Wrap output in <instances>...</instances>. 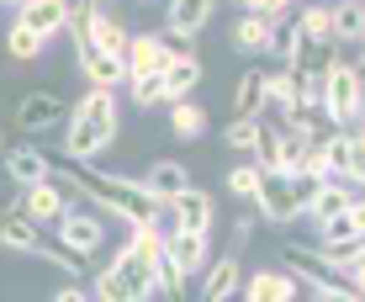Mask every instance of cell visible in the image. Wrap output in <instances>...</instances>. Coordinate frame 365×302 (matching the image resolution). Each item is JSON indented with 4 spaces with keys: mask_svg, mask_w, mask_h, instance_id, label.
<instances>
[{
    "mask_svg": "<svg viewBox=\"0 0 365 302\" xmlns=\"http://www.w3.org/2000/svg\"><path fill=\"white\" fill-rule=\"evenodd\" d=\"M270 37H275L270 16H259V11H233V27H228L233 54H270Z\"/></svg>",
    "mask_w": 365,
    "mask_h": 302,
    "instance_id": "obj_20",
    "label": "cell"
},
{
    "mask_svg": "<svg viewBox=\"0 0 365 302\" xmlns=\"http://www.w3.org/2000/svg\"><path fill=\"white\" fill-rule=\"evenodd\" d=\"M212 128V117H207V106H201L196 96H185V101H175L170 106V133L180 138V144H201Z\"/></svg>",
    "mask_w": 365,
    "mask_h": 302,
    "instance_id": "obj_24",
    "label": "cell"
},
{
    "mask_svg": "<svg viewBox=\"0 0 365 302\" xmlns=\"http://www.w3.org/2000/svg\"><path fill=\"white\" fill-rule=\"evenodd\" d=\"M334 59H339V43H329V37H302V48L292 59V74L297 80H323Z\"/></svg>",
    "mask_w": 365,
    "mask_h": 302,
    "instance_id": "obj_23",
    "label": "cell"
},
{
    "mask_svg": "<svg viewBox=\"0 0 365 302\" xmlns=\"http://www.w3.org/2000/svg\"><path fill=\"white\" fill-rule=\"evenodd\" d=\"M344 186H355V191L365 196V138L349 133V170H344Z\"/></svg>",
    "mask_w": 365,
    "mask_h": 302,
    "instance_id": "obj_33",
    "label": "cell"
},
{
    "mask_svg": "<svg viewBox=\"0 0 365 302\" xmlns=\"http://www.w3.org/2000/svg\"><path fill=\"white\" fill-rule=\"evenodd\" d=\"M170 54H175V43L165 32H133L128 37V54H122V64H128V85L133 80H154V74L170 64Z\"/></svg>",
    "mask_w": 365,
    "mask_h": 302,
    "instance_id": "obj_10",
    "label": "cell"
},
{
    "mask_svg": "<svg viewBox=\"0 0 365 302\" xmlns=\"http://www.w3.org/2000/svg\"><path fill=\"white\" fill-rule=\"evenodd\" d=\"M53 228H58V244L74 249L80 260H91V255H101V249H106V223L96 218V207H91V212H85V207H69Z\"/></svg>",
    "mask_w": 365,
    "mask_h": 302,
    "instance_id": "obj_8",
    "label": "cell"
},
{
    "mask_svg": "<svg viewBox=\"0 0 365 302\" xmlns=\"http://www.w3.org/2000/svg\"><path fill=\"white\" fill-rule=\"evenodd\" d=\"M16 21L27 32H37L43 43H53L58 32H69V0H21Z\"/></svg>",
    "mask_w": 365,
    "mask_h": 302,
    "instance_id": "obj_17",
    "label": "cell"
},
{
    "mask_svg": "<svg viewBox=\"0 0 365 302\" xmlns=\"http://www.w3.org/2000/svg\"><path fill=\"white\" fill-rule=\"evenodd\" d=\"M365 101V69L349 59H334L323 74V122L329 128H355V111Z\"/></svg>",
    "mask_w": 365,
    "mask_h": 302,
    "instance_id": "obj_4",
    "label": "cell"
},
{
    "mask_svg": "<svg viewBox=\"0 0 365 302\" xmlns=\"http://www.w3.org/2000/svg\"><path fill=\"white\" fill-rule=\"evenodd\" d=\"M43 48H48V43H43L37 32H27L21 21H11V27H6V59H11V64H32Z\"/></svg>",
    "mask_w": 365,
    "mask_h": 302,
    "instance_id": "obj_28",
    "label": "cell"
},
{
    "mask_svg": "<svg viewBox=\"0 0 365 302\" xmlns=\"http://www.w3.org/2000/svg\"><path fill=\"white\" fill-rule=\"evenodd\" d=\"M165 249H170V266L180 271V281L191 286L212 260V233H185V228H170L165 233Z\"/></svg>",
    "mask_w": 365,
    "mask_h": 302,
    "instance_id": "obj_13",
    "label": "cell"
},
{
    "mask_svg": "<svg viewBox=\"0 0 365 302\" xmlns=\"http://www.w3.org/2000/svg\"><path fill=\"white\" fill-rule=\"evenodd\" d=\"M249 207H255V218L270 223V228H292V223L302 218V196H297V186H292L286 170H265L259 175V191H255Z\"/></svg>",
    "mask_w": 365,
    "mask_h": 302,
    "instance_id": "obj_5",
    "label": "cell"
},
{
    "mask_svg": "<svg viewBox=\"0 0 365 302\" xmlns=\"http://www.w3.org/2000/svg\"><path fill=\"white\" fill-rule=\"evenodd\" d=\"M329 11H334V6H323V0H312V6H302V16H297L302 37H329ZM329 43H334V37H329Z\"/></svg>",
    "mask_w": 365,
    "mask_h": 302,
    "instance_id": "obj_32",
    "label": "cell"
},
{
    "mask_svg": "<svg viewBox=\"0 0 365 302\" xmlns=\"http://www.w3.org/2000/svg\"><path fill=\"white\" fill-rule=\"evenodd\" d=\"M0 165H6V181L16 186H37V181H48V175H53V159L43 154V149L37 144H16V149H6V154H0Z\"/></svg>",
    "mask_w": 365,
    "mask_h": 302,
    "instance_id": "obj_19",
    "label": "cell"
},
{
    "mask_svg": "<svg viewBox=\"0 0 365 302\" xmlns=\"http://www.w3.org/2000/svg\"><path fill=\"white\" fill-rule=\"evenodd\" d=\"M233 117L244 122H259L265 117V69H244L233 85Z\"/></svg>",
    "mask_w": 365,
    "mask_h": 302,
    "instance_id": "obj_25",
    "label": "cell"
},
{
    "mask_svg": "<svg viewBox=\"0 0 365 302\" xmlns=\"http://www.w3.org/2000/svg\"><path fill=\"white\" fill-rule=\"evenodd\" d=\"M48 302H96V297H91V292H80V281H64Z\"/></svg>",
    "mask_w": 365,
    "mask_h": 302,
    "instance_id": "obj_36",
    "label": "cell"
},
{
    "mask_svg": "<svg viewBox=\"0 0 365 302\" xmlns=\"http://www.w3.org/2000/svg\"><path fill=\"white\" fill-rule=\"evenodd\" d=\"M159 249H165V228L159 223L128 228V244L111 255V266L96 271L91 297L96 302H154L159 297V286H154V255Z\"/></svg>",
    "mask_w": 365,
    "mask_h": 302,
    "instance_id": "obj_1",
    "label": "cell"
},
{
    "mask_svg": "<svg viewBox=\"0 0 365 302\" xmlns=\"http://www.w3.org/2000/svg\"><path fill=\"white\" fill-rule=\"evenodd\" d=\"M133 106L138 111H154L159 106V74H154V80H133Z\"/></svg>",
    "mask_w": 365,
    "mask_h": 302,
    "instance_id": "obj_35",
    "label": "cell"
},
{
    "mask_svg": "<svg viewBox=\"0 0 365 302\" xmlns=\"http://www.w3.org/2000/svg\"><path fill=\"white\" fill-rule=\"evenodd\" d=\"M201 74H207V64H201L196 54H185V48H175V54H170V64L159 69V106H175V101L196 96Z\"/></svg>",
    "mask_w": 365,
    "mask_h": 302,
    "instance_id": "obj_12",
    "label": "cell"
},
{
    "mask_svg": "<svg viewBox=\"0 0 365 302\" xmlns=\"http://www.w3.org/2000/svg\"><path fill=\"white\" fill-rule=\"evenodd\" d=\"M217 16V0H165V37L170 43H196Z\"/></svg>",
    "mask_w": 365,
    "mask_h": 302,
    "instance_id": "obj_11",
    "label": "cell"
},
{
    "mask_svg": "<svg viewBox=\"0 0 365 302\" xmlns=\"http://www.w3.org/2000/svg\"><path fill=\"white\" fill-rule=\"evenodd\" d=\"M259 175H265V170H259L255 159H238V165H233L228 175H222V186H228V196H233V201H255V191H259Z\"/></svg>",
    "mask_w": 365,
    "mask_h": 302,
    "instance_id": "obj_29",
    "label": "cell"
},
{
    "mask_svg": "<svg viewBox=\"0 0 365 302\" xmlns=\"http://www.w3.org/2000/svg\"><path fill=\"white\" fill-rule=\"evenodd\" d=\"M96 6H106V0H96Z\"/></svg>",
    "mask_w": 365,
    "mask_h": 302,
    "instance_id": "obj_42",
    "label": "cell"
},
{
    "mask_svg": "<svg viewBox=\"0 0 365 302\" xmlns=\"http://www.w3.org/2000/svg\"><path fill=\"white\" fill-rule=\"evenodd\" d=\"M170 207V223L185 233H212V223H217V201H212V191H201V186H191V191H180L175 201H165Z\"/></svg>",
    "mask_w": 365,
    "mask_h": 302,
    "instance_id": "obj_16",
    "label": "cell"
},
{
    "mask_svg": "<svg viewBox=\"0 0 365 302\" xmlns=\"http://www.w3.org/2000/svg\"><path fill=\"white\" fill-rule=\"evenodd\" d=\"M138 186H143V191L154 196L159 207H165V201H175L180 191H191L196 181H191V170H185L180 159H154V165H148L143 175H138Z\"/></svg>",
    "mask_w": 365,
    "mask_h": 302,
    "instance_id": "obj_18",
    "label": "cell"
},
{
    "mask_svg": "<svg viewBox=\"0 0 365 302\" xmlns=\"http://www.w3.org/2000/svg\"><path fill=\"white\" fill-rule=\"evenodd\" d=\"M32 255H37V260H48L53 271H64L69 281H80V276H85V260L74 255V249H64V244H37Z\"/></svg>",
    "mask_w": 365,
    "mask_h": 302,
    "instance_id": "obj_31",
    "label": "cell"
},
{
    "mask_svg": "<svg viewBox=\"0 0 365 302\" xmlns=\"http://www.w3.org/2000/svg\"><path fill=\"white\" fill-rule=\"evenodd\" d=\"M43 244V228L21 207H0V255H32Z\"/></svg>",
    "mask_w": 365,
    "mask_h": 302,
    "instance_id": "obj_21",
    "label": "cell"
},
{
    "mask_svg": "<svg viewBox=\"0 0 365 302\" xmlns=\"http://www.w3.org/2000/svg\"><path fill=\"white\" fill-rule=\"evenodd\" d=\"M11 117H16V128L32 138V133H48V128H64L69 106H64L58 91H27L16 106H11Z\"/></svg>",
    "mask_w": 365,
    "mask_h": 302,
    "instance_id": "obj_9",
    "label": "cell"
},
{
    "mask_svg": "<svg viewBox=\"0 0 365 302\" xmlns=\"http://www.w3.org/2000/svg\"><path fill=\"white\" fill-rule=\"evenodd\" d=\"M360 69H365V37H360Z\"/></svg>",
    "mask_w": 365,
    "mask_h": 302,
    "instance_id": "obj_39",
    "label": "cell"
},
{
    "mask_svg": "<svg viewBox=\"0 0 365 302\" xmlns=\"http://www.w3.org/2000/svg\"><path fill=\"white\" fill-rule=\"evenodd\" d=\"M244 286V255H212L196 276V302H222Z\"/></svg>",
    "mask_w": 365,
    "mask_h": 302,
    "instance_id": "obj_14",
    "label": "cell"
},
{
    "mask_svg": "<svg viewBox=\"0 0 365 302\" xmlns=\"http://www.w3.org/2000/svg\"><path fill=\"white\" fill-rule=\"evenodd\" d=\"M249 6H255V0H233V11H249Z\"/></svg>",
    "mask_w": 365,
    "mask_h": 302,
    "instance_id": "obj_38",
    "label": "cell"
},
{
    "mask_svg": "<svg viewBox=\"0 0 365 302\" xmlns=\"http://www.w3.org/2000/svg\"><path fill=\"white\" fill-rule=\"evenodd\" d=\"M58 181L69 186L74 196H85L96 212H111L117 223H128V228H138V223H159L165 218V207H159L154 196L138 186V175H122V170H96V165H69Z\"/></svg>",
    "mask_w": 365,
    "mask_h": 302,
    "instance_id": "obj_2",
    "label": "cell"
},
{
    "mask_svg": "<svg viewBox=\"0 0 365 302\" xmlns=\"http://www.w3.org/2000/svg\"><path fill=\"white\" fill-rule=\"evenodd\" d=\"M255 228H259V218H255V212H238V218H233V228H228V255H244V249H249V238H255Z\"/></svg>",
    "mask_w": 365,
    "mask_h": 302,
    "instance_id": "obj_34",
    "label": "cell"
},
{
    "mask_svg": "<svg viewBox=\"0 0 365 302\" xmlns=\"http://www.w3.org/2000/svg\"><path fill=\"white\" fill-rule=\"evenodd\" d=\"M255 138H259V122H244V117H233L228 128H222V149L238 159H255Z\"/></svg>",
    "mask_w": 365,
    "mask_h": 302,
    "instance_id": "obj_30",
    "label": "cell"
},
{
    "mask_svg": "<svg viewBox=\"0 0 365 302\" xmlns=\"http://www.w3.org/2000/svg\"><path fill=\"white\" fill-rule=\"evenodd\" d=\"M0 154H6V133H0Z\"/></svg>",
    "mask_w": 365,
    "mask_h": 302,
    "instance_id": "obj_41",
    "label": "cell"
},
{
    "mask_svg": "<svg viewBox=\"0 0 365 302\" xmlns=\"http://www.w3.org/2000/svg\"><path fill=\"white\" fill-rule=\"evenodd\" d=\"M355 196H360L355 186H344V181H323L318 191H312V201H307V212H302V218H307V228H312V223H323V218H334V212H344Z\"/></svg>",
    "mask_w": 365,
    "mask_h": 302,
    "instance_id": "obj_27",
    "label": "cell"
},
{
    "mask_svg": "<svg viewBox=\"0 0 365 302\" xmlns=\"http://www.w3.org/2000/svg\"><path fill=\"white\" fill-rule=\"evenodd\" d=\"M349 133H360V138H365V101H360V111H355V128H349Z\"/></svg>",
    "mask_w": 365,
    "mask_h": 302,
    "instance_id": "obj_37",
    "label": "cell"
},
{
    "mask_svg": "<svg viewBox=\"0 0 365 302\" xmlns=\"http://www.w3.org/2000/svg\"><path fill=\"white\" fill-rule=\"evenodd\" d=\"M329 37H334L339 48H360V37H365V0H334Z\"/></svg>",
    "mask_w": 365,
    "mask_h": 302,
    "instance_id": "obj_22",
    "label": "cell"
},
{
    "mask_svg": "<svg viewBox=\"0 0 365 302\" xmlns=\"http://www.w3.org/2000/svg\"><path fill=\"white\" fill-rule=\"evenodd\" d=\"M74 201H80V196H74L69 186L58 181V175H48V181H37V186H21V191L11 196V207H21V212H27V218L37 223V228H48V223L64 218Z\"/></svg>",
    "mask_w": 365,
    "mask_h": 302,
    "instance_id": "obj_6",
    "label": "cell"
},
{
    "mask_svg": "<svg viewBox=\"0 0 365 302\" xmlns=\"http://www.w3.org/2000/svg\"><path fill=\"white\" fill-rule=\"evenodd\" d=\"M69 43H74V64H80V74H85L91 85H101V91H117V85H128V64H122L117 54H106V48H96L85 27H74Z\"/></svg>",
    "mask_w": 365,
    "mask_h": 302,
    "instance_id": "obj_7",
    "label": "cell"
},
{
    "mask_svg": "<svg viewBox=\"0 0 365 302\" xmlns=\"http://www.w3.org/2000/svg\"><path fill=\"white\" fill-rule=\"evenodd\" d=\"M302 281L292 266H265L255 276H244V302H297Z\"/></svg>",
    "mask_w": 365,
    "mask_h": 302,
    "instance_id": "obj_15",
    "label": "cell"
},
{
    "mask_svg": "<svg viewBox=\"0 0 365 302\" xmlns=\"http://www.w3.org/2000/svg\"><path fill=\"white\" fill-rule=\"evenodd\" d=\"M265 111H275V122L297 117V74L286 69V64L265 69Z\"/></svg>",
    "mask_w": 365,
    "mask_h": 302,
    "instance_id": "obj_26",
    "label": "cell"
},
{
    "mask_svg": "<svg viewBox=\"0 0 365 302\" xmlns=\"http://www.w3.org/2000/svg\"><path fill=\"white\" fill-rule=\"evenodd\" d=\"M64 122H69V128H64V138H58V154H64L69 165H96V159L117 144V128H122L117 91H101V85H91V91L69 106Z\"/></svg>",
    "mask_w": 365,
    "mask_h": 302,
    "instance_id": "obj_3",
    "label": "cell"
},
{
    "mask_svg": "<svg viewBox=\"0 0 365 302\" xmlns=\"http://www.w3.org/2000/svg\"><path fill=\"white\" fill-rule=\"evenodd\" d=\"M0 6H11V11H16V6H21V0H0Z\"/></svg>",
    "mask_w": 365,
    "mask_h": 302,
    "instance_id": "obj_40",
    "label": "cell"
}]
</instances>
